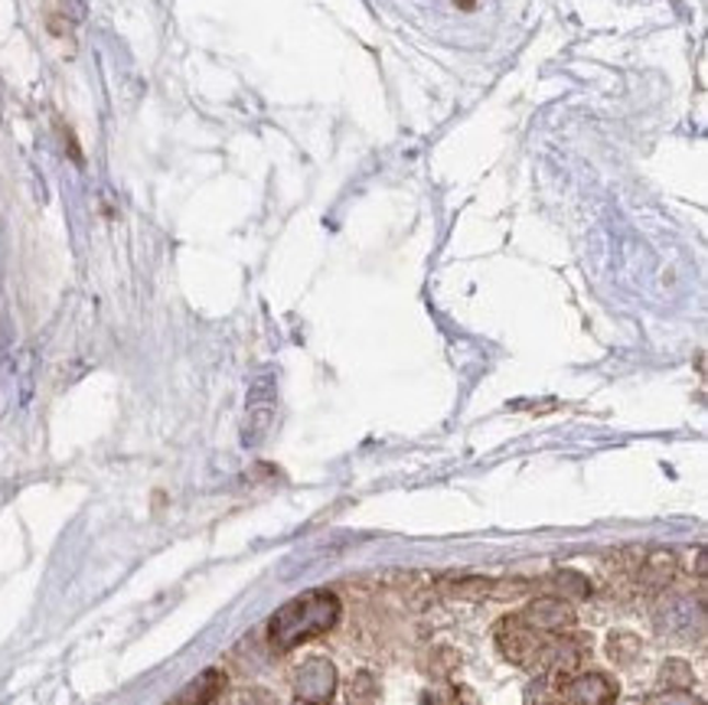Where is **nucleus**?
<instances>
[{"mask_svg":"<svg viewBox=\"0 0 708 705\" xmlns=\"http://www.w3.org/2000/svg\"><path fill=\"white\" fill-rule=\"evenodd\" d=\"M336 617H340V601L333 591H307V594L287 601L272 617L269 634L278 650H290V647L330 630L336 624Z\"/></svg>","mask_w":708,"mask_h":705,"instance_id":"1","label":"nucleus"},{"mask_svg":"<svg viewBox=\"0 0 708 705\" xmlns=\"http://www.w3.org/2000/svg\"><path fill=\"white\" fill-rule=\"evenodd\" d=\"M546 634L533 630L519 614H510L496 624V647L500 653L516 663V667H526V670H543V657H546Z\"/></svg>","mask_w":708,"mask_h":705,"instance_id":"2","label":"nucleus"},{"mask_svg":"<svg viewBox=\"0 0 708 705\" xmlns=\"http://www.w3.org/2000/svg\"><path fill=\"white\" fill-rule=\"evenodd\" d=\"M294 690H297L300 703L323 705L333 696V690H336V670H333V663L323 660V657L307 660L297 670V676H294Z\"/></svg>","mask_w":708,"mask_h":705,"instance_id":"3","label":"nucleus"},{"mask_svg":"<svg viewBox=\"0 0 708 705\" xmlns=\"http://www.w3.org/2000/svg\"><path fill=\"white\" fill-rule=\"evenodd\" d=\"M519 617L539 634H566V630L574 627V607L562 598H552V594L526 604V611Z\"/></svg>","mask_w":708,"mask_h":705,"instance_id":"4","label":"nucleus"},{"mask_svg":"<svg viewBox=\"0 0 708 705\" xmlns=\"http://www.w3.org/2000/svg\"><path fill=\"white\" fill-rule=\"evenodd\" d=\"M275 419V386L272 379H259L252 386V396H249V416H245V444H255L262 441V434L269 431V424Z\"/></svg>","mask_w":708,"mask_h":705,"instance_id":"5","label":"nucleus"},{"mask_svg":"<svg viewBox=\"0 0 708 705\" xmlns=\"http://www.w3.org/2000/svg\"><path fill=\"white\" fill-rule=\"evenodd\" d=\"M614 696H617V686L601 673L574 676L566 686L568 705H607L614 703Z\"/></svg>","mask_w":708,"mask_h":705,"instance_id":"6","label":"nucleus"},{"mask_svg":"<svg viewBox=\"0 0 708 705\" xmlns=\"http://www.w3.org/2000/svg\"><path fill=\"white\" fill-rule=\"evenodd\" d=\"M676 571H680L676 556L666 553V549H656V553H650V556L640 559L637 578H640V584H643L647 591H663L666 584H673Z\"/></svg>","mask_w":708,"mask_h":705,"instance_id":"7","label":"nucleus"},{"mask_svg":"<svg viewBox=\"0 0 708 705\" xmlns=\"http://www.w3.org/2000/svg\"><path fill=\"white\" fill-rule=\"evenodd\" d=\"M222 673L219 670H206L203 676H196L183 693H180V700L176 705H209L219 693H222Z\"/></svg>","mask_w":708,"mask_h":705,"instance_id":"8","label":"nucleus"},{"mask_svg":"<svg viewBox=\"0 0 708 705\" xmlns=\"http://www.w3.org/2000/svg\"><path fill=\"white\" fill-rule=\"evenodd\" d=\"M640 637L637 634H630V630H614L610 637H607V653H610V660L617 663V667H630L637 657H640Z\"/></svg>","mask_w":708,"mask_h":705,"instance_id":"9","label":"nucleus"},{"mask_svg":"<svg viewBox=\"0 0 708 705\" xmlns=\"http://www.w3.org/2000/svg\"><path fill=\"white\" fill-rule=\"evenodd\" d=\"M543 588L552 591V598H562V601L587 594V581H584L581 575H574V571H556V575H549Z\"/></svg>","mask_w":708,"mask_h":705,"instance_id":"10","label":"nucleus"},{"mask_svg":"<svg viewBox=\"0 0 708 705\" xmlns=\"http://www.w3.org/2000/svg\"><path fill=\"white\" fill-rule=\"evenodd\" d=\"M660 680H663V686H666V690H689V686L696 683V676H693L689 663H683V660H670V663L663 667Z\"/></svg>","mask_w":708,"mask_h":705,"instance_id":"11","label":"nucleus"},{"mask_svg":"<svg viewBox=\"0 0 708 705\" xmlns=\"http://www.w3.org/2000/svg\"><path fill=\"white\" fill-rule=\"evenodd\" d=\"M643 705H703L689 690H663V693H653L647 696Z\"/></svg>","mask_w":708,"mask_h":705,"instance_id":"12","label":"nucleus"},{"mask_svg":"<svg viewBox=\"0 0 708 705\" xmlns=\"http://www.w3.org/2000/svg\"><path fill=\"white\" fill-rule=\"evenodd\" d=\"M454 705H480V703H477V696H473L470 690H457V693H454Z\"/></svg>","mask_w":708,"mask_h":705,"instance_id":"13","label":"nucleus"},{"mask_svg":"<svg viewBox=\"0 0 708 705\" xmlns=\"http://www.w3.org/2000/svg\"><path fill=\"white\" fill-rule=\"evenodd\" d=\"M607 705H614V703H607Z\"/></svg>","mask_w":708,"mask_h":705,"instance_id":"14","label":"nucleus"}]
</instances>
